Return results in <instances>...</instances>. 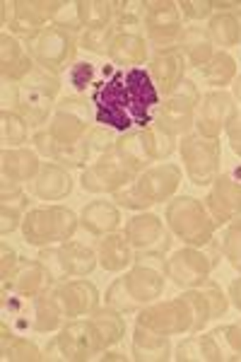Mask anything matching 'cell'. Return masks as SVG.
<instances>
[{"mask_svg":"<svg viewBox=\"0 0 241 362\" xmlns=\"http://www.w3.org/2000/svg\"><path fill=\"white\" fill-rule=\"evenodd\" d=\"M181 70H184V58L179 54H172V51L155 61V75L160 78L162 87H167V90H172L174 85H181L179 83Z\"/></svg>","mask_w":241,"mask_h":362,"instance_id":"8fae6325","label":"cell"},{"mask_svg":"<svg viewBox=\"0 0 241 362\" xmlns=\"http://www.w3.org/2000/svg\"><path fill=\"white\" fill-rule=\"evenodd\" d=\"M61 256V264H63V273H87L92 271L94 261H92V251L80 247V244H70V247L58 251Z\"/></svg>","mask_w":241,"mask_h":362,"instance_id":"30bf717a","label":"cell"},{"mask_svg":"<svg viewBox=\"0 0 241 362\" xmlns=\"http://www.w3.org/2000/svg\"><path fill=\"white\" fill-rule=\"evenodd\" d=\"M232 99L225 95H210L203 104V116H201V131L208 136H215L222 126V114H232Z\"/></svg>","mask_w":241,"mask_h":362,"instance_id":"8992f818","label":"cell"},{"mask_svg":"<svg viewBox=\"0 0 241 362\" xmlns=\"http://www.w3.org/2000/svg\"><path fill=\"white\" fill-rule=\"evenodd\" d=\"M143 326L148 329H157V331H181L186 329V307L184 302H172V305L157 307L152 312L143 314Z\"/></svg>","mask_w":241,"mask_h":362,"instance_id":"5b68a950","label":"cell"},{"mask_svg":"<svg viewBox=\"0 0 241 362\" xmlns=\"http://www.w3.org/2000/svg\"><path fill=\"white\" fill-rule=\"evenodd\" d=\"M229 136H232V143H234V148L241 153V119L237 121V124H232L229 126Z\"/></svg>","mask_w":241,"mask_h":362,"instance_id":"83f0119b","label":"cell"},{"mask_svg":"<svg viewBox=\"0 0 241 362\" xmlns=\"http://www.w3.org/2000/svg\"><path fill=\"white\" fill-rule=\"evenodd\" d=\"M157 232H160L157 218H138L131 225V237L135 244H150L152 239H157Z\"/></svg>","mask_w":241,"mask_h":362,"instance_id":"d6986e66","label":"cell"},{"mask_svg":"<svg viewBox=\"0 0 241 362\" xmlns=\"http://www.w3.org/2000/svg\"><path fill=\"white\" fill-rule=\"evenodd\" d=\"M37 191L44 198H61L66 191H70V177H66L58 167H46Z\"/></svg>","mask_w":241,"mask_h":362,"instance_id":"7c38bea8","label":"cell"},{"mask_svg":"<svg viewBox=\"0 0 241 362\" xmlns=\"http://www.w3.org/2000/svg\"><path fill=\"white\" fill-rule=\"evenodd\" d=\"M234 73V61L229 56H217L215 58V66L205 70V78L210 80L213 85H222L227 83L229 78H232Z\"/></svg>","mask_w":241,"mask_h":362,"instance_id":"ffe728a7","label":"cell"},{"mask_svg":"<svg viewBox=\"0 0 241 362\" xmlns=\"http://www.w3.org/2000/svg\"><path fill=\"white\" fill-rule=\"evenodd\" d=\"M63 300V305H66L68 314H78V312H85L87 307L94 305V300H97V295H94V290L90 285L85 283H73L68 285L66 290H61V295H58Z\"/></svg>","mask_w":241,"mask_h":362,"instance_id":"9c48e42d","label":"cell"},{"mask_svg":"<svg viewBox=\"0 0 241 362\" xmlns=\"http://www.w3.org/2000/svg\"><path fill=\"white\" fill-rule=\"evenodd\" d=\"M128 261V249L121 237H111L102 242V264L109 271H116Z\"/></svg>","mask_w":241,"mask_h":362,"instance_id":"9a60e30c","label":"cell"},{"mask_svg":"<svg viewBox=\"0 0 241 362\" xmlns=\"http://www.w3.org/2000/svg\"><path fill=\"white\" fill-rule=\"evenodd\" d=\"M162 121L169 128H172V131H181V128H188V121H191V99L174 97L172 102L167 104V109H164Z\"/></svg>","mask_w":241,"mask_h":362,"instance_id":"4fadbf2b","label":"cell"},{"mask_svg":"<svg viewBox=\"0 0 241 362\" xmlns=\"http://www.w3.org/2000/svg\"><path fill=\"white\" fill-rule=\"evenodd\" d=\"M176 208H179L181 213H184V218H186V223H184V220H176V223H172L176 227V232L188 237V242H196V244L205 242V239H208L210 227H208V223H205V218H203V210L198 208L191 198H184V201H181Z\"/></svg>","mask_w":241,"mask_h":362,"instance_id":"277c9868","label":"cell"},{"mask_svg":"<svg viewBox=\"0 0 241 362\" xmlns=\"http://www.w3.org/2000/svg\"><path fill=\"white\" fill-rule=\"evenodd\" d=\"M94 326H97L99 334H102V338L107 343L119 341V336H121V331H123L121 319L114 317V314H99V319H97V324H94Z\"/></svg>","mask_w":241,"mask_h":362,"instance_id":"44dd1931","label":"cell"},{"mask_svg":"<svg viewBox=\"0 0 241 362\" xmlns=\"http://www.w3.org/2000/svg\"><path fill=\"white\" fill-rule=\"evenodd\" d=\"M237 95L241 97V80H239V85H237Z\"/></svg>","mask_w":241,"mask_h":362,"instance_id":"f546056e","label":"cell"},{"mask_svg":"<svg viewBox=\"0 0 241 362\" xmlns=\"http://www.w3.org/2000/svg\"><path fill=\"white\" fill-rule=\"evenodd\" d=\"M111 56H114L116 61L138 63V61H143V56H145V46H143L140 39H135V37H121V39H116V42H114Z\"/></svg>","mask_w":241,"mask_h":362,"instance_id":"2e32d148","label":"cell"},{"mask_svg":"<svg viewBox=\"0 0 241 362\" xmlns=\"http://www.w3.org/2000/svg\"><path fill=\"white\" fill-rule=\"evenodd\" d=\"M116 223H119V215L107 203H94L85 210V225H90V230L94 232L111 230V227H116Z\"/></svg>","mask_w":241,"mask_h":362,"instance_id":"5bb4252c","label":"cell"},{"mask_svg":"<svg viewBox=\"0 0 241 362\" xmlns=\"http://www.w3.org/2000/svg\"><path fill=\"white\" fill-rule=\"evenodd\" d=\"M99 334L97 326H87V324H73L70 329H66V334L61 336V343L66 348L68 358H90V353L99 346Z\"/></svg>","mask_w":241,"mask_h":362,"instance_id":"3957f363","label":"cell"},{"mask_svg":"<svg viewBox=\"0 0 241 362\" xmlns=\"http://www.w3.org/2000/svg\"><path fill=\"white\" fill-rule=\"evenodd\" d=\"M184 46L186 54L193 58V63H205V58L210 56V42L205 39L201 29H188L184 34Z\"/></svg>","mask_w":241,"mask_h":362,"instance_id":"ac0fdd59","label":"cell"},{"mask_svg":"<svg viewBox=\"0 0 241 362\" xmlns=\"http://www.w3.org/2000/svg\"><path fill=\"white\" fill-rule=\"evenodd\" d=\"M70 42L66 37H63L58 29H51L49 34H46L44 39L39 42V49H37V56L41 63H46V68H58L63 63V58L70 54Z\"/></svg>","mask_w":241,"mask_h":362,"instance_id":"52a82bcc","label":"cell"},{"mask_svg":"<svg viewBox=\"0 0 241 362\" xmlns=\"http://www.w3.org/2000/svg\"><path fill=\"white\" fill-rule=\"evenodd\" d=\"M70 80H73V85L78 87V90H85L92 80V66L90 63H78V66L70 70Z\"/></svg>","mask_w":241,"mask_h":362,"instance_id":"484cf974","label":"cell"},{"mask_svg":"<svg viewBox=\"0 0 241 362\" xmlns=\"http://www.w3.org/2000/svg\"><path fill=\"white\" fill-rule=\"evenodd\" d=\"M213 32L222 44H234L239 39V27L234 17H220V20H215Z\"/></svg>","mask_w":241,"mask_h":362,"instance_id":"603a6c76","label":"cell"},{"mask_svg":"<svg viewBox=\"0 0 241 362\" xmlns=\"http://www.w3.org/2000/svg\"><path fill=\"white\" fill-rule=\"evenodd\" d=\"M20 167L22 169V179H27L29 174L37 169V157L29 153H15V155H5V172H15Z\"/></svg>","mask_w":241,"mask_h":362,"instance_id":"7402d4cb","label":"cell"},{"mask_svg":"<svg viewBox=\"0 0 241 362\" xmlns=\"http://www.w3.org/2000/svg\"><path fill=\"white\" fill-rule=\"evenodd\" d=\"M143 334V331H140ZM145 338V348L143 346H135V353L138 358H167V341L164 338H155V336H143Z\"/></svg>","mask_w":241,"mask_h":362,"instance_id":"cb8c5ba5","label":"cell"},{"mask_svg":"<svg viewBox=\"0 0 241 362\" xmlns=\"http://www.w3.org/2000/svg\"><path fill=\"white\" fill-rule=\"evenodd\" d=\"M5 126H3V133H5V140L10 138V133H15V143H22L25 140V133H27V126L22 124L20 119H15V116H3Z\"/></svg>","mask_w":241,"mask_h":362,"instance_id":"4316f807","label":"cell"},{"mask_svg":"<svg viewBox=\"0 0 241 362\" xmlns=\"http://www.w3.org/2000/svg\"><path fill=\"white\" fill-rule=\"evenodd\" d=\"M232 295H234V302H237V307L241 309V280L232 285Z\"/></svg>","mask_w":241,"mask_h":362,"instance_id":"f1b7e54d","label":"cell"},{"mask_svg":"<svg viewBox=\"0 0 241 362\" xmlns=\"http://www.w3.org/2000/svg\"><path fill=\"white\" fill-rule=\"evenodd\" d=\"M97 121L116 131H128L131 126H148L150 112L157 104V90L150 75L140 68L128 73H114L94 90Z\"/></svg>","mask_w":241,"mask_h":362,"instance_id":"6da1fadb","label":"cell"},{"mask_svg":"<svg viewBox=\"0 0 241 362\" xmlns=\"http://www.w3.org/2000/svg\"><path fill=\"white\" fill-rule=\"evenodd\" d=\"M75 230V218L68 210H37L27 218L25 235L32 244L51 242V239H63Z\"/></svg>","mask_w":241,"mask_h":362,"instance_id":"7a4b0ae2","label":"cell"},{"mask_svg":"<svg viewBox=\"0 0 241 362\" xmlns=\"http://www.w3.org/2000/svg\"><path fill=\"white\" fill-rule=\"evenodd\" d=\"M109 27H90L85 34V49H92V51H107V44H109Z\"/></svg>","mask_w":241,"mask_h":362,"instance_id":"d4e9b609","label":"cell"},{"mask_svg":"<svg viewBox=\"0 0 241 362\" xmlns=\"http://www.w3.org/2000/svg\"><path fill=\"white\" fill-rule=\"evenodd\" d=\"M172 276L176 283H196L205 278V261L203 256L193 254V251H181L172 261Z\"/></svg>","mask_w":241,"mask_h":362,"instance_id":"ba28073f","label":"cell"},{"mask_svg":"<svg viewBox=\"0 0 241 362\" xmlns=\"http://www.w3.org/2000/svg\"><path fill=\"white\" fill-rule=\"evenodd\" d=\"M213 198H222L220 203L215 201V206L220 208L222 215L232 213V210H239L241 208V186L232 184V181H227V179H222Z\"/></svg>","mask_w":241,"mask_h":362,"instance_id":"e0dca14e","label":"cell"}]
</instances>
